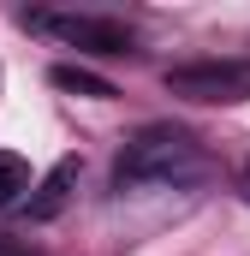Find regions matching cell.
Segmentation results:
<instances>
[{"instance_id": "cell-1", "label": "cell", "mask_w": 250, "mask_h": 256, "mask_svg": "<svg viewBox=\"0 0 250 256\" xmlns=\"http://www.w3.org/2000/svg\"><path fill=\"white\" fill-rule=\"evenodd\" d=\"M214 173V155L202 149V137L185 126H143L114 161V185L131 191V185H202Z\"/></svg>"}, {"instance_id": "cell-2", "label": "cell", "mask_w": 250, "mask_h": 256, "mask_svg": "<svg viewBox=\"0 0 250 256\" xmlns=\"http://www.w3.org/2000/svg\"><path fill=\"white\" fill-rule=\"evenodd\" d=\"M30 30H42V36H60L72 48H84V54H131V24L114 18V12H18Z\"/></svg>"}, {"instance_id": "cell-3", "label": "cell", "mask_w": 250, "mask_h": 256, "mask_svg": "<svg viewBox=\"0 0 250 256\" xmlns=\"http://www.w3.org/2000/svg\"><path fill=\"white\" fill-rule=\"evenodd\" d=\"M167 90L185 102H244L250 96V60H190L167 66Z\"/></svg>"}, {"instance_id": "cell-4", "label": "cell", "mask_w": 250, "mask_h": 256, "mask_svg": "<svg viewBox=\"0 0 250 256\" xmlns=\"http://www.w3.org/2000/svg\"><path fill=\"white\" fill-rule=\"evenodd\" d=\"M72 185H78V161L66 155V161L48 167V179L36 185V196H30V220H54V214L66 208V196H72Z\"/></svg>"}, {"instance_id": "cell-5", "label": "cell", "mask_w": 250, "mask_h": 256, "mask_svg": "<svg viewBox=\"0 0 250 256\" xmlns=\"http://www.w3.org/2000/svg\"><path fill=\"white\" fill-rule=\"evenodd\" d=\"M24 191H30V167H24V155L0 149V208H12Z\"/></svg>"}, {"instance_id": "cell-6", "label": "cell", "mask_w": 250, "mask_h": 256, "mask_svg": "<svg viewBox=\"0 0 250 256\" xmlns=\"http://www.w3.org/2000/svg\"><path fill=\"white\" fill-rule=\"evenodd\" d=\"M48 78H54L60 90H78V96H102V102L114 96V84H108V78H96V72H84V66H54Z\"/></svg>"}, {"instance_id": "cell-7", "label": "cell", "mask_w": 250, "mask_h": 256, "mask_svg": "<svg viewBox=\"0 0 250 256\" xmlns=\"http://www.w3.org/2000/svg\"><path fill=\"white\" fill-rule=\"evenodd\" d=\"M0 256H36V250H30V244H18V238H6V232H0Z\"/></svg>"}, {"instance_id": "cell-8", "label": "cell", "mask_w": 250, "mask_h": 256, "mask_svg": "<svg viewBox=\"0 0 250 256\" xmlns=\"http://www.w3.org/2000/svg\"><path fill=\"white\" fill-rule=\"evenodd\" d=\"M238 185H244V196H250V155H244V167H238Z\"/></svg>"}]
</instances>
